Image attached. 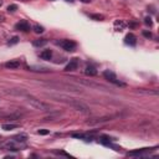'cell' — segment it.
Here are the masks:
<instances>
[{
  "label": "cell",
  "instance_id": "19",
  "mask_svg": "<svg viewBox=\"0 0 159 159\" xmlns=\"http://www.w3.org/2000/svg\"><path fill=\"white\" fill-rule=\"evenodd\" d=\"M37 133H39V134H41V136H46V134H49V131L47 129H39V131H37Z\"/></svg>",
  "mask_w": 159,
  "mask_h": 159
},
{
  "label": "cell",
  "instance_id": "17",
  "mask_svg": "<svg viewBox=\"0 0 159 159\" xmlns=\"http://www.w3.org/2000/svg\"><path fill=\"white\" fill-rule=\"evenodd\" d=\"M15 10H18V5H15V4H11V5L8 6V11L9 12H14Z\"/></svg>",
  "mask_w": 159,
  "mask_h": 159
},
{
  "label": "cell",
  "instance_id": "20",
  "mask_svg": "<svg viewBox=\"0 0 159 159\" xmlns=\"http://www.w3.org/2000/svg\"><path fill=\"white\" fill-rule=\"evenodd\" d=\"M144 23L147 24V25H149V26H152V25H153V21H152V19H150V18H145L144 19Z\"/></svg>",
  "mask_w": 159,
  "mask_h": 159
},
{
  "label": "cell",
  "instance_id": "23",
  "mask_svg": "<svg viewBox=\"0 0 159 159\" xmlns=\"http://www.w3.org/2000/svg\"><path fill=\"white\" fill-rule=\"evenodd\" d=\"M67 1H72V0H67Z\"/></svg>",
  "mask_w": 159,
  "mask_h": 159
},
{
  "label": "cell",
  "instance_id": "12",
  "mask_svg": "<svg viewBox=\"0 0 159 159\" xmlns=\"http://www.w3.org/2000/svg\"><path fill=\"white\" fill-rule=\"evenodd\" d=\"M46 44H47V40L46 39H37L32 42V45H34L35 47H41V46H45Z\"/></svg>",
  "mask_w": 159,
  "mask_h": 159
},
{
  "label": "cell",
  "instance_id": "15",
  "mask_svg": "<svg viewBox=\"0 0 159 159\" xmlns=\"http://www.w3.org/2000/svg\"><path fill=\"white\" fill-rule=\"evenodd\" d=\"M15 128H18V125L16 124H4L3 125L4 131H11V129H15Z\"/></svg>",
  "mask_w": 159,
  "mask_h": 159
},
{
  "label": "cell",
  "instance_id": "3",
  "mask_svg": "<svg viewBox=\"0 0 159 159\" xmlns=\"http://www.w3.org/2000/svg\"><path fill=\"white\" fill-rule=\"evenodd\" d=\"M103 77L106 78L107 81H110L111 83H114V85H117V86H124V83H123V82H121L117 78L116 73H114V72H112V71H110V70L104 71V72H103Z\"/></svg>",
  "mask_w": 159,
  "mask_h": 159
},
{
  "label": "cell",
  "instance_id": "2",
  "mask_svg": "<svg viewBox=\"0 0 159 159\" xmlns=\"http://www.w3.org/2000/svg\"><path fill=\"white\" fill-rule=\"evenodd\" d=\"M26 102H27L29 106L32 107L34 110H37V111H50V106L47 103L40 101V99H37L35 97H31V96H27Z\"/></svg>",
  "mask_w": 159,
  "mask_h": 159
},
{
  "label": "cell",
  "instance_id": "22",
  "mask_svg": "<svg viewBox=\"0 0 159 159\" xmlns=\"http://www.w3.org/2000/svg\"><path fill=\"white\" fill-rule=\"evenodd\" d=\"M82 3H91V0H81Z\"/></svg>",
  "mask_w": 159,
  "mask_h": 159
},
{
  "label": "cell",
  "instance_id": "4",
  "mask_svg": "<svg viewBox=\"0 0 159 159\" xmlns=\"http://www.w3.org/2000/svg\"><path fill=\"white\" fill-rule=\"evenodd\" d=\"M58 45L64 50H66V51H73L75 47H76V42L72 40H62L58 42Z\"/></svg>",
  "mask_w": 159,
  "mask_h": 159
},
{
  "label": "cell",
  "instance_id": "6",
  "mask_svg": "<svg viewBox=\"0 0 159 159\" xmlns=\"http://www.w3.org/2000/svg\"><path fill=\"white\" fill-rule=\"evenodd\" d=\"M5 66L6 69H10V70H16L20 67V61L19 60H12V61H8L5 62Z\"/></svg>",
  "mask_w": 159,
  "mask_h": 159
},
{
  "label": "cell",
  "instance_id": "13",
  "mask_svg": "<svg viewBox=\"0 0 159 159\" xmlns=\"http://www.w3.org/2000/svg\"><path fill=\"white\" fill-rule=\"evenodd\" d=\"M99 142H101L102 144H104V145H111V139L108 137H101V139H99Z\"/></svg>",
  "mask_w": 159,
  "mask_h": 159
},
{
  "label": "cell",
  "instance_id": "16",
  "mask_svg": "<svg viewBox=\"0 0 159 159\" xmlns=\"http://www.w3.org/2000/svg\"><path fill=\"white\" fill-rule=\"evenodd\" d=\"M90 16H91L92 19H95V20H98V21L103 20V15H99V14H91Z\"/></svg>",
  "mask_w": 159,
  "mask_h": 159
},
{
  "label": "cell",
  "instance_id": "1",
  "mask_svg": "<svg viewBox=\"0 0 159 159\" xmlns=\"http://www.w3.org/2000/svg\"><path fill=\"white\" fill-rule=\"evenodd\" d=\"M52 98H55L56 101H61V102H66L69 103L71 107H73L76 111H80L82 112V113H90V108L88 106H86L85 103H82L81 101H78V99H75V98H69L66 97V96H57V95H52Z\"/></svg>",
  "mask_w": 159,
  "mask_h": 159
},
{
  "label": "cell",
  "instance_id": "5",
  "mask_svg": "<svg viewBox=\"0 0 159 159\" xmlns=\"http://www.w3.org/2000/svg\"><path fill=\"white\" fill-rule=\"evenodd\" d=\"M15 30H19V31H30V25L27 24V21H20L15 25Z\"/></svg>",
  "mask_w": 159,
  "mask_h": 159
},
{
  "label": "cell",
  "instance_id": "21",
  "mask_svg": "<svg viewBox=\"0 0 159 159\" xmlns=\"http://www.w3.org/2000/svg\"><path fill=\"white\" fill-rule=\"evenodd\" d=\"M143 35H144L145 37H148V39H150V37H152V34H150V32H148V31H143Z\"/></svg>",
  "mask_w": 159,
  "mask_h": 159
},
{
  "label": "cell",
  "instance_id": "14",
  "mask_svg": "<svg viewBox=\"0 0 159 159\" xmlns=\"http://www.w3.org/2000/svg\"><path fill=\"white\" fill-rule=\"evenodd\" d=\"M32 30H34L36 34H42L44 32V27L40 26V25H34V27H32Z\"/></svg>",
  "mask_w": 159,
  "mask_h": 159
},
{
  "label": "cell",
  "instance_id": "8",
  "mask_svg": "<svg viewBox=\"0 0 159 159\" xmlns=\"http://www.w3.org/2000/svg\"><path fill=\"white\" fill-rule=\"evenodd\" d=\"M29 71H36V72H50L47 67H42V66H29Z\"/></svg>",
  "mask_w": 159,
  "mask_h": 159
},
{
  "label": "cell",
  "instance_id": "9",
  "mask_svg": "<svg viewBox=\"0 0 159 159\" xmlns=\"http://www.w3.org/2000/svg\"><path fill=\"white\" fill-rule=\"evenodd\" d=\"M125 44L127 45H131V46H134L136 42H137V40H136V36L133 35V34H128L127 36H125Z\"/></svg>",
  "mask_w": 159,
  "mask_h": 159
},
{
  "label": "cell",
  "instance_id": "11",
  "mask_svg": "<svg viewBox=\"0 0 159 159\" xmlns=\"http://www.w3.org/2000/svg\"><path fill=\"white\" fill-rule=\"evenodd\" d=\"M85 73L87 76H96V75H97V70H96V67H93V66H87L85 70Z\"/></svg>",
  "mask_w": 159,
  "mask_h": 159
},
{
  "label": "cell",
  "instance_id": "10",
  "mask_svg": "<svg viewBox=\"0 0 159 159\" xmlns=\"http://www.w3.org/2000/svg\"><path fill=\"white\" fill-rule=\"evenodd\" d=\"M40 57L42 58V60H51L52 51H51V50H44V51L40 53Z\"/></svg>",
  "mask_w": 159,
  "mask_h": 159
},
{
  "label": "cell",
  "instance_id": "7",
  "mask_svg": "<svg viewBox=\"0 0 159 159\" xmlns=\"http://www.w3.org/2000/svg\"><path fill=\"white\" fill-rule=\"evenodd\" d=\"M77 66H78V60L77 58H72L65 67V71H75L77 69Z\"/></svg>",
  "mask_w": 159,
  "mask_h": 159
},
{
  "label": "cell",
  "instance_id": "18",
  "mask_svg": "<svg viewBox=\"0 0 159 159\" xmlns=\"http://www.w3.org/2000/svg\"><path fill=\"white\" fill-rule=\"evenodd\" d=\"M18 41H19V37L18 36H14L12 39L9 41V45H15V44H18Z\"/></svg>",
  "mask_w": 159,
  "mask_h": 159
}]
</instances>
